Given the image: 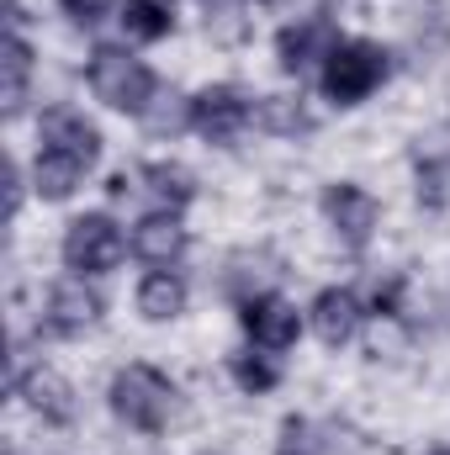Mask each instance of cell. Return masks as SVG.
<instances>
[{"mask_svg": "<svg viewBox=\"0 0 450 455\" xmlns=\"http://www.w3.org/2000/svg\"><path fill=\"white\" fill-rule=\"evenodd\" d=\"M91 91H96V101H107L112 112L149 116L159 85H154V69H149L143 59H133L127 48L101 43V48L91 53Z\"/></svg>", "mask_w": 450, "mask_h": 455, "instance_id": "1", "label": "cell"}, {"mask_svg": "<svg viewBox=\"0 0 450 455\" xmlns=\"http://www.w3.org/2000/svg\"><path fill=\"white\" fill-rule=\"evenodd\" d=\"M112 413L138 435H159L175 413V387L154 365H127L112 376Z\"/></svg>", "mask_w": 450, "mask_h": 455, "instance_id": "2", "label": "cell"}, {"mask_svg": "<svg viewBox=\"0 0 450 455\" xmlns=\"http://www.w3.org/2000/svg\"><path fill=\"white\" fill-rule=\"evenodd\" d=\"M387 53L376 48V43H366V37H344L329 48V59H324V91H329V101L339 107H360L382 80H387Z\"/></svg>", "mask_w": 450, "mask_h": 455, "instance_id": "3", "label": "cell"}, {"mask_svg": "<svg viewBox=\"0 0 450 455\" xmlns=\"http://www.w3.org/2000/svg\"><path fill=\"white\" fill-rule=\"evenodd\" d=\"M122 259V228L107 218V212H85L75 218L69 233H64V265L75 275H101Z\"/></svg>", "mask_w": 450, "mask_h": 455, "instance_id": "4", "label": "cell"}, {"mask_svg": "<svg viewBox=\"0 0 450 455\" xmlns=\"http://www.w3.org/2000/svg\"><path fill=\"white\" fill-rule=\"evenodd\" d=\"M249 116H254V107L238 85H207L202 96H191V127L207 143H233L249 127Z\"/></svg>", "mask_w": 450, "mask_h": 455, "instance_id": "5", "label": "cell"}, {"mask_svg": "<svg viewBox=\"0 0 450 455\" xmlns=\"http://www.w3.org/2000/svg\"><path fill=\"white\" fill-rule=\"evenodd\" d=\"M238 323H244V334H249V339L260 344V349H270V355L292 349V344H297V334H302L297 307H292L286 297H276V291L249 297V302L238 307Z\"/></svg>", "mask_w": 450, "mask_h": 455, "instance_id": "6", "label": "cell"}, {"mask_svg": "<svg viewBox=\"0 0 450 455\" xmlns=\"http://www.w3.org/2000/svg\"><path fill=\"white\" fill-rule=\"evenodd\" d=\"M96 318H101V297H96L85 281H64V286H53L48 313H43L48 334H59V339H75V334L96 329Z\"/></svg>", "mask_w": 450, "mask_h": 455, "instance_id": "7", "label": "cell"}, {"mask_svg": "<svg viewBox=\"0 0 450 455\" xmlns=\"http://www.w3.org/2000/svg\"><path fill=\"white\" fill-rule=\"evenodd\" d=\"M324 212H329V223L339 228V238L350 243V249H366L371 243V228H376V202L360 191V186H350V180H339L324 191Z\"/></svg>", "mask_w": 450, "mask_h": 455, "instance_id": "8", "label": "cell"}, {"mask_svg": "<svg viewBox=\"0 0 450 455\" xmlns=\"http://www.w3.org/2000/svg\"><path fill=\"white\" fill-rule=\"evenodd\" d=\"M43 148H59V154H75L85 170L101 159V132L85 122L80 112H69V107H53V112H43Z\"/></svg>", "mask_w": 450, "mask_h": 455, "instance_id": "9", "label": "cell"}, {"mask_svg": "<svg viewBox=\"0 0 450 455\" xmlns=\"http://www.w3.org/2000/svg\"><path fill=\"white\" fill-rule=\"evenodd\" d=\"M133 254L149 259V265H175L186 254V228H181V212H149L143 223L133 228Z\"/></svg>", "mask_w": 450, "mask_h": 455, "instance_id": "10", "label": "cell"}, {"mask_svg": "<svg viewBox=\"0 0 450 455\" xmlns=\"http://www.w3.org/2000/svg\"><path fill=\"white\" fill-rule=\"evenodd\" d=\"M334 27L324 21V16H313V21H297V27H286L281 37H276V53H281V69L286 75H302L313 59H329V48H334Z\"/></svg>", "mask_w": 450, "mask_h": 455, "instance_id": "11", "label": "cell"}, {"mask_svg": "<svg viewBox=\"0 0 450 455\" xmlns=\"http://www.w3.org/2000/svg\"><path fill=\"white\" fill-rule=\"evenodd\" d=\"M355 329H360V302H355V291H344V286H329V291H318V302H313V334L339 349V344L355 339Z\"/></svg>", "mask_w": 450, "mask_h": 455, "instance_id": "12", "label": "cell"}, {"mask_svg": "<svg viewBox=\"0 0 450 455\" xmlns=\"http://www.w3.org/2000/svg\"><path fill=\"white\" fill-rule=\"evenodd\" d=\"M138 313H143L149 323H170V318H181V313H186V281H181L175 270H154V275H143V286H138Z\"/></svg>", "mask_w": 450, "mask_h": 455, "instance_id": "13", "label": "cell"}, {"mask_svg": "<svg viewBox=\"0 0 450 455\" xmlns=\"http://www.w3.org/2000/svg\"><path fill=\"white\" fill-rule=\"evenodd\" d=\"M0 69H5V91H0V101H5V116H16V112H21V101H27V75H32V48L21 43V32H16V27H5Z\"/></svg>", "mask_w": 450, "mask_h": 455, "instance_id": "14", "label": "cell"}, {"mask_svg": "<svg viewBox=\"0 0 450 455\" xmlns=\"http://www.w3.org/2000/svg\"><path fill=\"white\" fill-rule=\"evenodd\" d=\"M32 175H37V191L48 196V202H64L80 180H85V164L75 159V154H59V148H37V164H32Z\"/></svg>", "mask_w": 450, "mask_h": 455, "instance_id": "15", "label": "cell"}, {"mask_svg": "<svg viewBox=\"0 0 450 455\" xmlns=\"http://www.w3.org/2000/svg\"><path fill=\"white\" fill-rule=\"evenodd\" d=\"M122 27L138 43H159L175 32V0H122Z\"/></svg>", "mask_w": 450, "mask_h": 455, "instance_id": "16", "label": "cell"}, {"mask_svg": "<svg viewBox=\"0 0 450 455\" xmlns=\"http://www.w3.org/2000/svg\"><path fill=\"white\" fill-rule=\"evenodd\" d=\"M21 397L48 419V424H69V413H75V403H69V387L53 376V371H32L27 381H21Z\"/></svg>", "mask_w": 450, "mask_h": 455, "instance_id": "17", "label": "cell"}, {"mask_svg": "<svg viewBox=\"0 0 450 455\" xmlns=\"http://www.w3.org/2000/svg\"><path fill=\"white\" fill-rule=\"evenodd\" d=\"M143 180H149V191L165 202V212H181V207L197 196V180H191L186 164H165V159H154V164H143Z\"/></svg>", "mask_w": 450, "mask_h": 455, "instance_id": "18", "label": "cell"}, {"mask_svg": "<svg viewBox=\"0 0 450 455\" xmlns=\"http://www.w3.org/2000/svg\"><path fill=\"white\" fill-rule=\"evenodd\" d=\"M233 381H238L244 392H270V387L281 381V365L265 360V355H233Z\"/></svg>", "mask_w": 450, "mask_h": 455, "instance_id": "19", "label": "cell"}, {"mask_svg": "<svg viewBox=\"0 0 450 455\" xmlns=\"http://www.w3.org/2000/svg\"><path fill=\"white\" fill-rule=\"evenodd\" d=\"M260 116H265L270 132H308V127H313V116L302 112V107H292V101H281V96L260 101Z\"/></svg>", "mask_w": 450, "mask_h": 455, "instance_id": "20", "label": "cell"}, {"mask_svg": "<svg viewBox=\"0 0 450 455\" xmlns=\"http://www.w3.org/2000/svg\"><path fill=\"white\" fill-rule=\"evenodd\" d=\"M313 451V429L302 424V419H286L281 424V445H276V455H308Z\"/></svg>", "mask_w": 450, "mask_h": 455, "instance_id": "21", "label": "cell"}, {"mask_svg": "<svg viewBox=\"0 0 450 455\" xmlns=\"http://www.w3.org/2000/svg\"><path fill=\"white\" fill-rule=\"evenodd\" d=\"M64 5V16H75V21H101V11H107V0H59Z\"/></svg>", "mask_w": 450, "mask_h": 455, "instance_id": "22", "label": "cell"}, {"mask_svg": "<svg viewBox=\"0 0 450 455\" xmlns=\"http://www.w3.org/2000/svg\"><path fill=\"white\" fill-rule=\"evenodd\" d=\"M16 207H21V170L5 159V212L16 218Z\"/></svg>", "mask_w": 450, "mask_h": 455, "instance_id": "23", "label": "cell"}, {"mask_svg": "<svg viewBox=\"0 0 450 455\" xmlns=\"http://www.w3.org/2000/svg\"><path fill=\"white\" fill-rule=\"evenodd\" d=\"M254 5H265V11H286V5H297V0H254Z\"/></svg>", "mask_w": 450, "mask_h": 455, "instance_id": "24", "label": "cell"}, {"mask_svg": "<svg viewBox=\"0 0 450 455\" xmlns=\"http://www.w3.org/2000/svg\"><path fill=\"white\" fill-rule=\"evenodd\" d=\"M435 455H450V451H435Z\"/></svg>", "mask_w": 450, "mask_h": 455, "instance_id": "25", "label": "cell"}, {"mask_svg": "<svg viewBox=\"0 0 450 455\" xmlns=\"http://www.w3.org/2000/svg\"><path fill=\"white\" fill-rule=\"evenodd\" d=\"M207 5H213V0H207Z\"/></svg>", "mask_w": 450, "mask_h": 455, "instance_id": "26", "label": "cell"}]
</instances>
